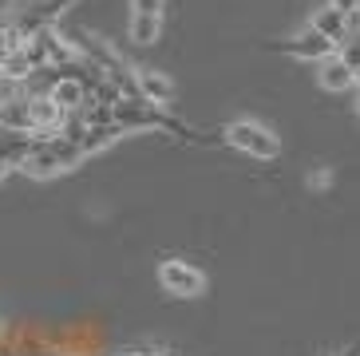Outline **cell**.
<instances>
[{
  "label": "cell",
  "instance_id": "obj_1",
  "mask_svg": "<svg viewBox=\"0 0 360 356\" xmlns=\"http://www.w3.org/2000/svg\"><path fill=\"white\" fill-rule=\"evenodd\" d=\"M111 123L119 131H143V127H159V131H174L179 139H191V143H210L206 135H198L194 127H186L182 119H174L167 107H155L147 99H119L111 107Z\"/></svg>",
  "mask_w": 360,
  "mask_h": 356
},
{
  "label": "cell",
  "instance_id": "obj_2",
  "mask_svg": "<svg viewBox=\"0 0 360 356\" xmlns=\"http://www.w3.org/2000/svg\"><path fill=\"white\" fill-rule=\"evenodd\" d=\"M79 163H84L79 147H75L72 139H64L60 131H56L52 139H36V147L28 151V158L20 163V170H24V174H32V178H52V174H64V170L79 167Z\"/></svg>",
  "mask_w": 360,
  "mask_h": 356
},
{
  "label": "cell",
  "instance_id": "obj_3",
  "mask_svg": "<svg viewBox=\"0 0 360 356\" xmlns=\"http://www.w3.org/2000/svg\"><path fill=\"white\" fill-rule=\"evenodd\" d=\"M218 139H222L226 147L242 151V155H250V158H262V163L281 155V139H277L269 127L254 123V119H233V123H226Z\"/></svg>",
  "mask_w": 360,
  "mask_h": 356
},
{
  "label": "cell",
  "instance_id": "obj_4",
  "mask_svg": "<svg viewBox=\"0 0 360 356\" xmlns=\"http://www.w3.org/2000/svg\"><path fill=\"white\" fill-rule=\"evenodd\" d=\"M75 0H24V4H16V12H12L8 28L20 36V40H28V36H36V32L52 28L56 16L64 8H72Z\"/></svg>",
  "mask_w": 360,
  "mask_h": 356
},
{
  "label": "cell",
  "instance_id": "obj_5",
  "mask_svg": "<svg viewBox=\"0 0 360 356\" xmlns=\"http://www.w3.org/2000/svg\"><path fill=\"white\" fill-rule=\"evenodd\" d=\"M159 285L167 289V293H174V297H198L202 289H206V273L170 258V262L159 265Z\"/></svg>",
  "mask_w": 360,
  "mask_h": 356
},
{
  "label": "cell",
  "instance_id": "obj_6",
  "mask_svg": "<svg viewBox=\"0 0 360 356\" xmlns=\"http://www.w3.org/2000/svg\"><path fill=\"white\" fill-rule=\"evenodd\" d=\"M265 48H274V52H285L293 56V60H328V56H337V48L325 40V36H317L313 28L297 32V36H289V40H269Z\"/></svg>",
  "mask_w": 360,
  "mask_h": 356
},
{
  "label": "cell",
  "instance_id": "obj_7",
  "mask_svg": "<svg viewBox=\"0 0 360 356\" xmlns=\"http://www.w3.org/2000/svg\"><path fill=\"white\" fill-rule=\"evenodd\" d=\"M309 28L317 32V36H325L328 44H333V48H340V44H349V40H356V16H340L337 8H317L313 12V24H309Z\"/></svg>",
  "mask_w": 360,
  "mask_h": 356
},
{
  "label": "cell",
  "instance_id": "obj_8",
  "mask_svg": "<svg viewBox=\"0 0 360 356\" xmlns=\"http://www.w3.org/2000/svg\"><path fill=\"white\" fill-rule=\"evenodd\" d=\"M135 87H139V99H147L155 107H170V99H174L170 75L155 72V68H135Z\"/></svg>",
  "mask_w": 360,
  "mask_h": 356
},
{
  "label": "cell",
  "instance_id": "obj_9",
  "mask_svg": "<svg viewBox=\"0 0 360 356\" xmlns=\"http://www.w3.org/2000/svg\"><path fill=\"white\" fill-rule=\"evenodd\" d=\"M0 131H16V135H32V107H28V91L12 95L0 103Z\"/></svg>",
  "mask_w": 360,
  "mask_h": 356
},
{
  "label": "cell",
  "instance_id": "obj_10",
  "mask_svg": "<svg viewBox=\"0 0 360 356\" xmlns=\"http://www.w3.org/2000/svg\"><path fill=\"white\" fill-rule=\"evenodd\" d=\"M48 99H52V103L64 111V115H72V111H79V107L91 99V95L84 91V84H79V80H68V75H60V80L48 87Z\"/></svg>",
  "mask_w": 360,
  "mask_h": 356
},
{
  "label": "cell",
  "instance_id": "obj_11",
  "mask_svg": "<svg viewBox=\"0 0 360 356\" xmlns=\"http://www.w3.org/2000/svg\"><path fill=\"white\" fill-rule=\"evenodd\" d=\"M317 84L325 91H349V87H356V72H352L349 63H340L337 56H328V60H321Z\"/></svg>",
  "mask_w": 360,
  "mask_h": 356
},
{
  "label": "cell",
  "instance_id": "obj_12",
  "mask_svg": "<svg viewBox=\"0 0 360 356\" xmlns=\"http://www.w3.org/2000/svg\"><path fill=\"white\" fill-rule=\"evenodd\" d=\"M123 135L115 123H96V127H84V135L75 139V147H79V155H96V151H103V147H111L115 139Z\"/></svg>",
  "mask_w": 360,
  "mask_h": 356
},
{
  "label": "cell",
  "instance_id": "obj_13",
  "mask_svg": "<svg viewBox=\"0 0 360 356\" xmlns=\"http://www.w3.org/2000/svg\"><path fill=\"white\" fill-rule=\"evenodd\" d=\"M36 147L32 135H16V131H0V163L4 167H20L24 158H28V151Z\"/></svg>",
  "mask_w": 360,
  "mask_h": 356
},
{
  "label": "cell",
  "instance_id": "obj_14",
  "mask_svg": "<svg viewBox=\"0 0 360 356\" xmlns=\"http://www.w3.org/2000/svg\"><path fill=\"white\" fill-rule=\"evenodd\" d=\"M32 60H28V52H24V44L20 48H12L4 60H0V80H12V84H24L28 75H32Z\"/></svg>",
  "mask_w": 360,
  "mask_h": 356
},
{
  "label": "cell",
  "instance_id": "obj_15",
  "mask_svg": "<svg viewBox=\"0 0 360 356\" xmlns=\"http://www.w3.org/2000/svg\"><path fill=\"white\" fill-rule=\"evenodd\" d=\"M127 32H131V40H135L139 48H150V44H159L162 20H150V16H131Z\"/></svg>",
  "mask_w": 360,
  "mask_h": 356
},
{
  "label": "cell",
  "instance_id": "obj_16",
  "mask_svg": "<svg viewBox=\"0 0 360 356\" xmlns=\"http://www.w3.org/2000/svg\"><path fill=\"white\" fill-rule=\"evenodd\" d=\"M162 8H167V0H131V16H150V20H162Z\"/></svg>",
  "mask_w": 360,
  "mask_h": 356
},
{
  "label": "cell",
  "instance_id": "obj_17",
  "mask_svg": "<svg viewBox=\"0 0 360 356\" xmlns=\"http://www.w3.org/2000/svg\"><path fill=\"white\" fill-rule=\"evenodd\" d=\"M12 48H20V36H16V32L8 28V24H0V60H4V56H8Z\"/></svg>",
  "mask_w": 360,
  "mask_h": 356
},
{
  "label": "cell",
  "instance_id": "obj_18",
  "mask_svg": "<svg viewBox=\"0 0 360 356\" xmlns=\"http://www.w3.org/2000/svg\"><path fill=\"white\" fill-rule=\"evenodd\" d=\"M328 8H337L340 16H349L352 20V16H356V0H328Z\"/></svg>",
  "mask_w": 360,
  "mask_h": 356
},
{
  "label": "cell",
  "instance_id": "obj_19",
  "mask_svg": "<svg viewBox=\"0 0 360 356\" xmlns=\"http://www.w3.org/2000/svg\"><path fill=\"white\" fill-rule=\"evenodd\" d=\"M340 356H360V352H356V348H345V352H340Z\"/></svg>",
  "mask_w": 360,
  "mask_h": 356
},
{
  "label": "cell",
  "instance_id": "obj_20",
  "mask_svg": "<svg viewBox=\"0 0 360 356\" xmlns=\"http://www.w3.org/2000/svg\"><path fill=\"white\" fill-rule=\"evenodd\" d=\"M4 170H8V167H4V163H0V178H4Z\"/></svg>",
  "mask_w": 360,
  "mask_h": 356
}]
</instances>
